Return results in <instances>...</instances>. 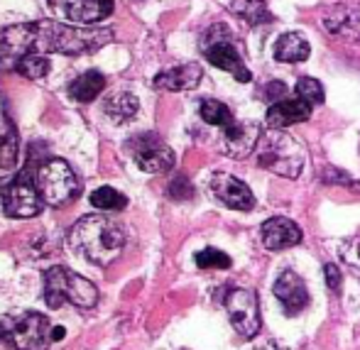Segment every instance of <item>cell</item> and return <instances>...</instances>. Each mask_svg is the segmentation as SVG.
Returning <instances> with one entry per match:
<instances>
[{"mask_svg":"<svg viewBox=\"0 0 360 350\" xmlns=\"http://www.w3.org/2000/svg\"><path fill=\"white\" fill-rule=\"evenodd\" d=\"M199 111H201V118L208 122V125H216V128H221V130L236 122L231 108L225 106V103H221V100H214V98L201 100V108H199Z\"/></svg>","mask_w":360,"mask_h":350,"instance_id":"24","label":"cell"},{"mask_svg":"<svg viewBox=\"0 0 360 350\" xmlns=\"http://www.w3.org/2000/svg\"><path fill=\"white\" fill-rule=\"evenodd\" d=\"M67 240L76 255L93 262V265L106 267L123 250L125 230L115 221L96 213V216H84L81 221L74 223Z\"/></svg>","mask_w":360,"mask_h":350,"instance_id":"1","label":"cell"},{"mask_svg":"<svg viewBox=\"0 0 360 350\" xmlns=\"http://www.w3.org/2000/svg\"><path fill=\"white\" fill-rule=\"evenodd\" d=\"M17 164V135H0V169L8 172Z\"/></svg>","mask_w":360,"mask_h":350,"instance_id":"30","label":"cell"},{"mask_svg":"<svg viewBox=\"0 0 360 350\" xmlns=\"http://www.w3.org/2000/svg\"><path fill=\"white\" fill-rule=\"evenodd\" d=\"M231 10L248 25H267L275 20L265 0H231Z\"/></svg>","mask_w":360,"mask_h":350,"instance_id":"23","label":"cell"},{"mask_svg":"<svg viewBox=\"0 0 360 350\" xmlns=\"http://www.w3.org/2000/svg\"><path fill=\"white\" fill-rule=\"evenodd\" d=\"M324 25L326 30L338 39L346 42H358L360 39V8L358 6H333L324 15Z\"/></svg>","mask_w":360,"mask_h":350,"instance_id":"16","label":"cell"},{"mask_svg":"<svg viewBox=\"0 0 360 350\" xmlns=\"http://www.w3.org/2000/svg\"><path fill=\"white\" fill-rule=\"evenodd\" d=\"M324 179H326L328 184H346V186H353V189H360V184L355 182V179H350L346 172H341V169H326Z\"/></svg>","mask_w":360,"mask_h":350,"instance_id":"33","label":"cell"},{"mask_svg":"<svg viewBox=\"0 0 360 350\" xmlns=\"http://www.w3.org/2000/svg\"><path fill=\"white\" fill-rule=\"evenodd\" d=\"M309 42L299 32H284L275 42V59L284 61V64H294V61L309 59Z\"/></svg>","mask_w":360,"mask_h":350,"instance_id":"20","label":"cell"},{"mask_svg":"<svg viewBox=\"0 0 360 350\" xmlns=\"http://www.w3.org/2000/svg\"><path fill=\"white\" fill-rule=\"evenodd\" d=\"M324 272H326V284L331 292H338V287H341V272H338L336 265H326L324 267Z\"/></svg>","mask_w":360,"mask_h":350,"instance_id":"34","label":"cell"},{"mask_svg":"<svg viewBox=\"0 0 360 350\" xmlns=\"http://www.w3.org/2000/svg\"><path fill=\"white\" fill-rule=\"evenodd\" d=\"M34 184H37V191H40L42 201L47 206H64L71 199L79 196L81 184L74 174V169L69 167V162L64 160H47L45 164L37 167L34 172Z\"/></svg>","mask_w":360,"mask_h":350,"instance_id":"6","label":"cell"},{"mask_svg":"<svg viewBox=\"0 0 360 350\" xmlns=\"http://www.w3.org/2000/svg\"><path fill=\"white\" fill-rule=\"evenodd\" d=\"M91 206L98 208V211H123L128 206V199L113 186H101V189L91 194Z\"/></svg>","mask_w":360,"mask_h":350,"instance_id":"25","label":"cell"},{"mask_svg":"<svg viewBox=\"0 0 360 350\" xmlns=\"http://www.w3.org/2000/svg\"><path fill=\"white\" fill-rule=\"evenodd\" d=\"M115 37L113 30H96V28H79V25H62L54 20H42L34 50L45 54H64L79 56L106 47Z\"/></svg>","mask_w":360,"mask_h":350,"instance_id":"2","label":"cell"},{"mask_svg":"<svg viewBox=\"0 0 360 350\" xmlns=\"http://www.w3.org/2000/svg\"><path fill=\"white\" fill-rule=\"evenodd\" d=\"M45 301L49 309H59L64 301L79 309H91L98 301V289L96 284L71 272L69 267L56 265L45 272Z\"/></svg>","mask_w":360,"mask_h":350,"instance_id":"4","label":"cell"},{"mask_svg":"<svg viewBox=\"0 0 360 350\" xmlns=\"http://www.w3.org/2000/svg\"><path fill=\"white\" fill-rule=\"evenodd\" d=\"M201 50H203V56H206L214 67L233 74L236 81H240V84L253 81V74H250V69L243 64L240 52H238V47L233 45V32L228 25H223V23L211 25V28L201 34Z\"/></svg>","mask_w":360,"mask_h":350,"instance_id":"5","label":"cell"},{"mask_svg":"<svg viewBox=\"0 0 360 350\" xmlns=\"http://www.w3.org/2000/svg\"><path fill=\"white\" fill-rule=\"evenodd\" d=\"M294 94H297V98H302L304 103H309L311 108L314 106H321L324 103V86L316 81V78L311 76H304V78H299L297 86H294Z\"/></svg>","mask_w":360,"mask_h":350,"instance_id":"28","label":"cell"},{"mask_svg":"<svg viewBox=\"0 0 360 350\" xmlns=\"http://www.w3.org/2000/svg\"><path fill=\"white\" fill-rule=\"evenodd\" d=\"M201 67L196 61H189V64H179V67H172L167 72H159L153 84L159 91H194L201 84Z\"/></svg>","mask_w":360,"mask_h":350,"instance_id":"18","label":"cell"},{"mask_svg":"<svg viewBox=\"0 0 360 350\" xmlns=\"http://www.w3.org/2000/svg\"><path fill=\"white\" fill-rule=\"evenodd\" d=\"M169 196L175 201H186L194 196V186L186 177H175V182L169 184Z\"/></svg>","mask_w":360,"mask_h":350,"instance_id":"31","label":"cell"},{"mask_svg":"<svg viewBox=\"0 0 360 350\" xmlns=\"http://www.w3.org/2000/svg\"><path fill=\"white\" fill-rule=\"evenodd\" d=\"M15 69L20 74H25L27 78H45L47 74H49L52 64L45 54H40V52H30V54H25L23 59L17 61Z\"/></svg>","mask_w":360,"mask_h":350,"instance_id":"26","label":"cell"},{"mask_svg":"<svg viewBox=\"0 0 360 350\" xmlns=\"http://www.w3.org/2000/svg\"><path fill=\"white\" fill-rule=\"evenodd\" d=\"M49 6L79 28L101 23L113 12V0H49Z\"/></svg>","mask_w":360,"mask_h":350,"instance_id":"11","label":"cell"},{"mask_svg":"<svg viewBox=\"0 0 360 350\" xmlns=\"http://www.w3.org/2000/svg\"><path fill=\"white\" fill-rule=\"evenodd\" d=\"M275 296L284 306L287 316H297L302 309L309 306V289L304 279L299 277L294 270H284L275 282Z\"/></svg>","mask_w":360,"mask_h":350,"instance_id":"15","label":"cell"},{"mask_svg":"<svg viewBox=\"0 0 360 350\" xmlns=\"http://www.w3.org/2000/svg\"><path fill=\"white\" fill-rule=\"evenodd\" d=\"M103 111H106V116L113 122H128L140 111V100H137V96L128 94V91H120V94L108 96L106 103H103Z\"/></svg>","mask_w":360,"mask_h":350,"instance_id":"21","label":"cell"},{"mask_svg":"<svg viewBox=\"0 0 360 350\" xmlns=\"http://www.w3.org/2000/svg\"><path fill=\"white\" fill-rule=\"evenodd\" d=\"M10 331H12V316L0 318V343H3V340H10Z\"/></svg>","mask_w":360,"mask_h":350,"instance_id":"35","label":"cell"},{"mask_svg":"<svg viewBox=\"0 0 360 350\" xmlns=\"http://www.w3.org/2000/svg\"><path fill=\"white\" fill-rule=\"evenodd\" d=\"M211 189H214L216 199L228 208H233V211H253L255 208V196L250 186L238 177H233V174L216 172L211 177Z\"/></svg>","mask_w":360,"mask_h":350,"instance_id":"13","label":"cell"},{"mask_svg":"<svg viewBox=\"0 0 360 350\" xmlns=\"http://www.w3.org/2000/svg\"><path fill=\"white\" fill-rule=\"evenodd\" d=\"M262 128L260 122L255 120H240L233 122L228 128H223V138H221V145L223 152L233 160H245L250 152L258 150L260 138H262Z\"/></svg>","mask_w":360,"mask_h":350,"instance_id":"12","label":"cell"},{"mask_svg":"<svg viewBox=\"0 0 360 350\" xmlns=\"http://www.w3.org/2000/svg\"><path fill=\"white\" fill-rule=\"evenodd\" d=\"M64 336H67V331H64V326H54V331H52V340H64Z\"/></svg>","mask_w":360,"mask_h":350,"instance_id":"36","label":"cell"},{"mask_svg":"<svg viewBox=\"0 0 360 350\" xmlns=\"http://www.w3.org/2000/svg\"><path fill=\"white\" fill-rule=\"evenodd\" d=\"M262 243L267 250L272 252H280V250H287V248H294V245L302 243V230L294 221L289 218H267L262 223Z\"/></svg>","mask_w":360,"mask_h":350,"instance_id":"17","label":"cell"},{"mask_svg":"<svg viewBox=\"0 0 360 350\" xmlns=\"http://www.w3.org/2000/svg\"><path fill=\"white\" fill-rule=\"evenodd\" d=\"M262 100H267L270 106L287 100V86L282 84V81H270V84L262 89Z\"/></svg>","mask_w":360,"mask_h":350,"instance_id":"32","label":"cell"},{"mask_svg":"<svg viewBox=\"0 0 360 350\" xmlns=\"http://www.w3.org/2000/svg\"><path fill=\"white\" fill-rule=\"evenodd\" d=\"M37 32H40V23L10 25V28L0 30L3 56H12V67H17V61L32 52L34 42H37Z\"/></svg>","mask_w":360,"mask_h":350,"instance_id":"14","label":"cell"},{"mask_svg":"<svg viewBox=\"0 0 360 350\" xmlns=\"http://www.w3.org/2000/svg\"><path fill=\"white\" fill-rule=\"evenodd\" d=\"M225 311H228V318L240 338L250 340L260 333V301L253 289H243V287L228 289Z\"/></svg>","mask_w":360,"mask_h":350,"instance_id":"9","label":"cell"},{"mask_svg":"<svg viewBox=\"0 0 360 350\" xmlns=\"http://www.w3.org/2000/svg\"><path fill=\"white\" fill-rule=\"evenodd\" d=\"M194 260H196L199 270H228L233 265L231 257L225 255V252L216 250V248H206V250L196 252Z\"/></svg>","mask_w":360,"mask_h":350,"instance_id":"29","label":"cell"},{"mask_svg":"<svg viewBox=\"0 0 360 350\" xmlns=\"http://www.w3.org/2000/svg\"><path fill=\"white\" fill-rule=\"evenodd\" d=\"M3 211L10 218H34L42 213V201L40 191H37V184H34V177L30 174V167L25 169L15 182H10L3 189Z\"/></svg>","mask_w":360,"mask_h":350,"instance_id":"8","label":"cell"},{"mask_svg":"<svg viewBox=\"0 0 360 350\" xmlns=\"http://www.w3.org/2000/svg\"><path fill=\"white\" fill-rule=\"evenodd\" d=\"M338 257L360 279V235L338 240Z\"/></svg>","mask_w":360,"mask_h":350,"instance_id":"27","label":"cell"},{"mask_svg":"<svg viewBox=\"0 0 360 350\" xmlns=\"http://www.w3.org/2000/svg\"><path fill=\"white\" fill-rule=\"evenodd\" d=\"M103 89H106V76L98 72H86L71 81L69 96L79 103H91L98 94H103Z\"/></svg>","mask_w":360,"mask_h":350,"instance_id":"22","label":"cell"},{"mask_svg":"<svg viewBox=\"0 0 360 350\" xmlns=\"http://www.w3.org/2000/svg\"><path fill=\"white\" fill-rule=\"evenodd\" d=\"M125 152L133 157L137 167L147 174H162L175 167V152L167 147L155 133H140L125 142Z\"/></svg>","mask_w":360,"mask_h":350,"instance_id":"7","label":"cell"},{"mask_svg":"<svg viewBox=\"0 0 360 350\" xmlns=\"http://www.w3.org/2000/svg\"><path fill=\"white\" fill-rule=\"evenodd\" d=\"M52 331L47 316L37 311H25L17 314L12 318V331H10V343L15 350H47L52 343Z\"/></svg>","mask_w":360,"mask_h":350,"instance_id":"10","label":"cell"},{"mask_svg":"<svg viewBox=\"0 0 360 350\" xmlns=\"http://www.w3.org/2000/svg\"><path fill=\"white\" fill-rule=\"evenodd\" d=\"M258 162L260 167H265L267 172L277 174V177L297 179L304 169L306 152L304 145L297 138H292L284 130H270L260 138L258 145Z\"/></svg>","mask_w":360,"mask_h":350,"instance_id":"3","label":"cell"},{"mask_svg":"<svg viewBox=\"0 0 360 350\" xmlns=\"http://www.w3.org/2000/svg\"><path fill=\"white\" fill-rule=\"evenodd\" d=\"M311 116V106L304 103L302 98H287L282 103H275L267 111V125L272 130H284L289 125H297V122L309 120Z\"/></svg>","mask_w":360,"mask_h":350,"instance_id":"19","label":"cell"}]
</instances>
